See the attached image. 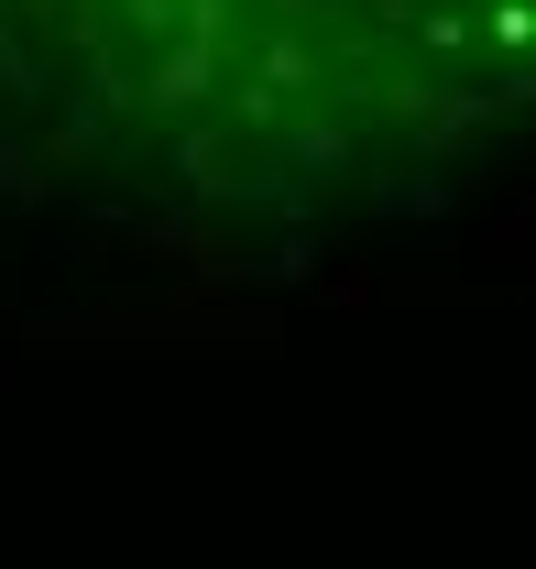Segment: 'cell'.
I'll return each mask as SVG.
<instances>
[{
    "label": "cell",
    "mask_w": 536,
    "mask_h": 569,
    "mask_svg": "<svg viewBox=\"0 0 536 569\" xmlns=\"http://www.w3.org/2000/svg\"><path fill=\"white\" fill-rule=\"evenodd\" d=\"M536 142V0H0V263L296 274Z\"/></svg>",
    "instance_id": "1"
}]
</instances>
